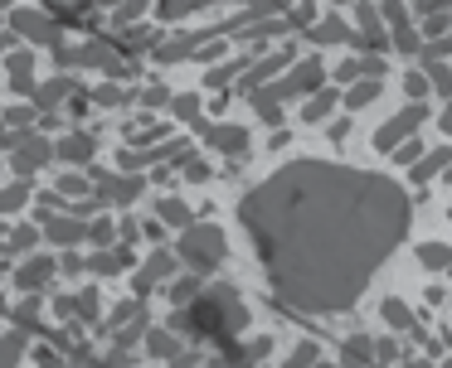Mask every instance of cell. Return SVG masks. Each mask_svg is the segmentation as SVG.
Returning <instances> with one entry per match:
<instances>
[{
    "label": "cell",
    "instance_id": "obj_1",
    "mask_svg": "<svg viewBox=\"0 0 452 368\" xmlns=\"http://www.w3.org/2000/svg\"><path fill=\"white\" fill-rule=\"evenodd\" d=\"M238 218L282 305L336 315L360 300L379 262L404 243L409 199L384 175L297 160L258 184Z\"/></svg>",
    "mask_w": 452,
    "mask_h": 368
},
{
    "label": "cell",
    "instance_id": "obj_2",
    "mask_svg": "<svg viewBox=\"0 0 452 368\" xmlns=\"http://www.w3.org/2000/svg\"><path fill=\"white\" fill-rule=\"evenodd\" d=\"M180 325H185L190 335L224 339V335H233V330L243 325V305H238V296H233L228 286H214L210 296H200L195 305L180 310Z\"/></svg>",
    "mask_w": 452,
    "mask_h": 368
},
{
    "label": "cell",
    "instance_id": "obj_3",
    "mask_svg": "<svg viewBox=\"0 0 452 368\" xmlns=\"http://www.w3.org/2000/svg\"><path fill=\"white\" fill-rule=\"evenodd\" d=\"M180 257H185L195 272H210V267L224 257V233H219V228H185Z\"/></svg>",
    "mask_w": 452,
    "mask_h": 368
},
{
    "label": "cell",
    "instance_id": "obj_4",
    "mask_svg": "<svg viewBox=\"0 0 452 368\" xmlns=\"http://www.w3.org/2000/svg\"><path fill=\"white\" fill-rule=\"evenodd\" d=\"M423 116H428V112H423V107H418V102H414V107H409V112H399V116H394V121H389V126H384V131H379V146H384V151H389V146H394V141H399V136H409V131H414V126H418V121H423Z\"/></svg>",
    "mask_w": 452,
    "mask_h": 368
},
{
    "label": "cell",
    "instance_id": "obj_5",
    "mask_svg": "<svg viewBox=\"0 0 452 368\" xmlns=\"http://www.w3.org/2000/svg\"><path fill=\"white\" fill-rule=\"evenodd\" d=\"M210 141L224 146V151H243L248 146V131H224V126H210Z\"/></svg>",
    "mask_w": 452,
    "mask_h": 368
},
{
    "label": "cell",
    "instance_id": "obj_6",
    "mask_svg": "<svg viewBox=\"0 0 452 368\" xmlns=\"http://www.w3.org/2000/svg\"><path fill=\"white\" fill-rule=\"evenodd\" d=\"M443 165H452V151H433V155H428V160H423V165L414 170V180H433V175H438Z\"/></svg>",
    "mask_w": 452,
    "mask_h": 368
},
{
    "label": "cell",
    "instance_id": "obj_7",
    "mask_svg": "<svg viewBox=\"0 0 452 368\" xmlns=\"http://www.w3.org/2000/svg\"><path fill=\"white\" fill-rule=\"evenodd\" d=\"M418 257H423L428 267H443V272H448V267H452V247H438V243H428V247H423Z\"/></svg>",
    "mask_w": 452,
    "mask_h": 368
},
{
    "label": "cell",
    "instance_id": "obj_8",
    "mask_svg": "<svg viewBox=\"0 0 452 368\" xmlns=\"http://www.w3.org/2000/svg\"><path fill=\"white\" fill-rule=\"evenodd\" d=\"M49 272H54V262H34L29 272H20V276H15V281H20L24 291H34V286H39V281H44V276H49Z\"/></svg>",
    "mask_w": 452,
    "mask_h": 368
},
{
    "label": "cell",
    "instance_id": "obj_9",
    "mask_svg": "<svg viewBox=\"0 0 452 368\" xmlns=\"http://www.w3.org/2000/svg\"><path fill=\"white\" fill-rule=\"evenodd\" d=\"M370 354H374L370 339H350V344H345V364H370Z\"/></svg>",
    "mask_w": 452,
    "mask_h": 368
},
{
    "label": "cell",
    "instance_id": "obj_10",
    "mask_svg": "<svg viewBox=\"0 0 452 368\" xmlns=\"http://www.w3.org/2000/svg\"><path fill=\"white\" fill-rule=\"evenodd\" d=\"M384 320H389V325H394V330H404V325H409V320H414V315H409V310H404V305H399V300H384Z\"/></svg>",
    "mask_w": 452,
    "mask_h": 368
},
{
    "label": "cell",
    "instance_id": "obj_11",
    "mask_svg": "<svg viewBox=\"0 0 452 368\" xmlns=\"http://www.w3.org/2000/svg\"><path fill=\"white\" fill-rule=\"evenodd\" d=\"M64 155H68V160H83V155H93V141H88V136H73V141L64 146Z\"/></svg>",
    "mask_w": 452,
    "mask_h": 368
},
{
    "label": "cell",
    "instance_id": "obj_12",
    "mask_svg": "<svg viewBox=\"0 0 452 368\" xmlns=\"http://www.w3.org/2000/svg\"><path fill=\"white\" fill-rule=\"evenodd\" d=\"M20 349H24V339H20V335L0 339V364H15V359H20Z\"/></svg>",
    "mask_w": 452,
    "mask_h": 368
},
{
    "label": "cell",
    "instance_id": "obj_13",
    "mask_svg": "<svg viewBox=\"0 0 452 368\" xmlns=\"http://www.w3.org/2000/svg\"><path fill=\"white\" fill-rule=\"evenodd\" d=\"M331 102H336V92H321V97H316V102L307 107V116H312V121H321V116L331 112Z\"/></svg>",
    "mask_w": 452,
    "mask_h": 368
},
{
    "label": "cell",
    "instance_id": "obj_14",
    "mask_svg": "<svg viewBox=\"0 0 452 368\" xmlns=\"http://www.w3.org/2000/svg\"><path fill=\"white\" fill-rule=\"evenodd\" d=\"M316 39H321V44H336V39H345V29H340L336 20H326V24L316 29Z\"/></svg>",
    "mask_w": 452,
    "mask_h": 368
},
{
    "label": "cell",
    "instance_id": "obj_15",
    "mask_svg": "<svg viewBox=\"0 0 452 368\" xmlns=\"http://www.w3.org/2000/svg\"><path fill=\"white\" fill-rule=\"evenodd\" d=\"M20 199H24V184H15V189H5V194H0V213H10V208H15Z\"/></svg>",
    "mask_w": 452,
    "mask_h": 368
},
{
    "label": "cell",
    "instance_id": "obj_16",
    "mask_svg": "<svg viewBox=\"0 0 452 368\" xmlns=\"http://www.w3.org/2000/svg\"><path fill=\"white\" fill-rule=\"evenodd\" d=\"M374 92H379V88H374V83H365V88H355V92H350V107H365V102H374Z\"/></svg>",
    "mask_w": 452,
    "mask_h": 368
},
{
    "label": "cell",
    "instance_id": "obj_17",
    "mask_svg": "<svg viewBox=\"0 0 452 368\" xmlns=\"http://www.w3.org/2000/svg\"><path fill=\"white\" fill-rule=\"evenodd\" d=\"M161 218H166V223H185V218H190V213H185V208H180V204H161Z\"/></svg>",
    "mask_w": 452,
    "mask_h": 368
},
{
    "label": "cell",
    "instance_id": "obj_18",
    "mask_svg": "<svg viewBox=\"0 0 452 368\" xmlns=\"http://www.w3.org/2000/svg\"><path fill=\"white\" fill-rule=\"evenodd\" d=\"M151 349H156L161 359H170V354H175V339H166V335H156V339H151Z\"/></svg>",
    "mask_w": 452,
    "mask_h": 368
},
{
    "label": "cell",
    "instance_id": "obj_19",
    "mask_svg": "<svg viewBox=\"0 0 452 368\" xmlns=\"http://www.w3.org/2000/svg\"><path fill=\"white\" fill-rule=\"evenodd\" d=\"M384 15H389V20L404 29V5H399V0H384Z\"/></svg>",
    "mask_w": 452,
    "mask_h": 368
},
{
    "label": "cell",
    "instance_id": "obj_20",
    "mask_svg": "<svg viewBox=\"0 0 452 368\" xmlns=\"http://www.w3.org/2000/svg\"><path fill=\"white\" fill-rule=\"evenodd\" d=\"M312 359H316V344H302V349L292 354V364H312Z\"/></svg>",
    "mask_w": 452,
    "mask_h": 368
},
{
    "label": "cell",
    "instance_id": "obj_21",
    "mask_svg": "<svg viewBox=\"0 0 452 368\" xmlns=\"http://www.w3.org/2000/svg\"><path fill=\"white\" fill-rule=\"evenodd\" d=\"M49 228H54V233H59V238H68V243H73V238H78V228H73V223H49Z\"/></svg>",
    "mask_w": 452,
    "mask_h": 368
}]
</instances>
